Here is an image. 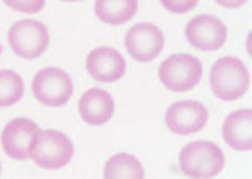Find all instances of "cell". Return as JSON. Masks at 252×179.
Segmentation results:
<instances>
[{
  "label": "cell",
  "mask_w": 252,
  "mask_h": 179,
  "mask_svg": "<svg viewBox=\"0 0 252 179\" xmlns=\"http://www.w3.org/2000/svg\"><path fill=\"white\" fill-rule=\"evenodd\" d=\"M251 84L249 69L237 57H222L210 71V89L214 96L227 102L237 101L246 94Z\"/></svg>",
  "instance_id": "cell-1"
},
{
  "label": "cell",
  "mask_w": 252,
  "mask_h": 179,
  "mask_svg": "<svg viewBox=\"0 0 252 179\" xmlns=\"http://www.w3.org/2000/svg\"><path fill=\"white\" fill-rule=\"evenodd\" d=\"M180 171L189 178L207 179L215 178L223 169L225 157L215 142L195 141L187 144L178 157Z\"/></svg>",
  "instance_id": "cell-2"
},
{
  "label": "cell",
  "mask_w": 252,
  "mask_h": 179,
  "mask_svg": "<svg viewBox=\"0 0 252 179\" xmlns=\"http://www.w3.org/2000/svg\"><path fill=\"white\" fill-rule=\"evenodd\" d=\"M202 62L189 54H173L158 67V77L168 91L187 92L202 80Z\"/></svg>",
  "instance_id": "cell-3"
},
{
  "label": "cell",
  "mask_w": 252,
  "mask_h": 179,
  "mask_svg": "<svg viewBox=\"0 0 252 179\" xmlns=\"http://www.w3.org/2000/svg\"><path fill=\"white\" fill-rule=\"evenodd\" d=\"M9 44L15 55L22 59H37L49 46V30L39 20H19L9 28Z\"/></svg>",
  "instance_id": "cell-4"
},
{
  "label": "cell",
  "mask_w": 252,
  "mask_h": 179,
  "mask_svg": "<svg viewBox=\"0 0 252 179\" xmlns=\"http://www.w3.org/2000/svg\"><path fill=\"white\" fill-rule=\"evenodd\" d=\"M32 94L47 107H59L71 99L72 80L63 69L46 67L32 79Z\"/></svg>",
  "instance_id": "cell-5"
},
{
  "label": "cell",
  "mask_w": 252,
  "mask_h": 179,
  "mask_svg": "<svg viewBox=\"0 0 252 179\" xmlns=\"http://www.w3.org/2000/svg\"><path fill=\"white\" fill-rule=\"evenodd\" d=\"M72 154H74V146L66 134L56 129H46L40 132L31 157L39 168L54 171L67 166V162L72 159Z\"/></svg>",
  "instance_id": "cell-6"
},
{
  "label": "cell",
  "mask_w": 252,
  "mask_h": 179,
  "mask_svg": "<svg viewBox=\"0 0 252 179\" xmlns=\"http://www.w3.org/2000/svg\"><path fill=\"white\" fill-rule=\"evenodd\" d=\"M40 132H42L40 128L31 119H26V117L12 119L2 131L3 153L17 161L29 159L35 149Z\"/></svg>",
  "instance_id": "cell-7"
},
{
  "label": "cell",
  "mask_w": 252,
  "mask_h": 179,
  "mask_svg": "<svg viewBox=\"0 0 252 179\" xmlns=\"http://www.w3.org/2000/svg\"><path fill=\"white\" fill-rule=\"evenodd\" d=\"M165 39L161 30L152 22H140L125 35V47L138 62H152L160 55Z\"/></svg>",
  "instance_id": "cell-8"
},
{
  "label": "cell",
  "mask_w": 252,
  "mask_h": 179,
  "mask_svg": "<svg viewBox=\"0 0 252 179\" xmlns=\"http://www.w3.org/2000/svg\"><path fill=\"white\" fill-rule=\"evenodd\" d=\"M185 37L198 51H219L227 40V27L214 15H197L187 24Z\"/></svg>",
  "instance_id": "cell-9"
},
{
  "label": "cell",
  "mask_w": 252,
  "mask_h": 179,
  "mask_svg": "<svg viewBox=\"0 0 252 179\" xmlns=\"http://www.w3.org/2000/svg\"><path fill=\"white\" fill-rule=\"evenodd\" d=\"M209 112L198 101H178L166 109V128L178 136L195 134L205 128Z\"/></svg>",
  "instance_id": "cell-10"
},
{
  "label": "cell",
  "mask_w": 252,
  "mask_h": 179,
  "mask_svg": "<svg viewBox=\"0 0 252 179\" xmlns=\"http://www.w3.org/2000/svg\"><path fill=\"white\" fill-rule=\"evenodd\" d=\"M88 74L97 82H116L126 72L123 55L113 47H97L86 57Z\"/></svg>",
  "instance_id": "cell-11"
},
{
  "label": "cell",
  "mask_w": 252,
  "mask_h": 179,
  "mask_svg": "<svg viewBox=\"0 0 252 179\" xmlns=\"http://www.w3.org/2000/svg\"><path fill=\"white\" fill-rule=\"evenodd\" d=\"M79 116L89 126H103L115 112V101L103 89H89L84 92L78 104Z\"/></svg>",
  "instance_id": "cell-12"
},
{
  "label": "cell",
  "mask_w": 252,
  "mask_h": 179,
  "mask_svg": "<svg viewBox=\"0 0 252 179\" xmlns=\"http://www.w3.org/2000/svg\"><path fill=\"white\" fill-rule=\"evenodd\" d=\"M222 137L229 148L235 151L252 149V111L239 109L225 117L222 126Z\"/></svg>",
  "instance_id": "cell-13"
},
{
  "label": "cell",
  "mask_w": 252,
  "mask_h": 179,
  "mask_svg": "<svg viewBox=\"0 0 252 179\" xmlns=\"http://www.w3.org/2000/svg\"><path fill=\"white\" fill-rule=\"evenodd\" d=\"M138 12V0H96L94 14L108 26L129 22Z\"/></svg>",
  "instance_id": "cell-14"
},
{
  "label": "cell",
  "mask_w": 252,
  "mask_h": 179,
  "mask_svg": "<svg viewBox=\"0 0 252 179\" xmlns=\"http://www.w3.org/2000/svg\"><path fill=\"white\" fill-rule=\"evenodd\" d=\"M104 179H143L145 169L135 156L128 153L115 154L108 159L103 171Z\"/></svg>",
  "instance_id": "cell-15"
},
{
  "label": "cell",
  "mask_w": 252,
  "mask_h": 179,
  "mask_svg": "<svg viewBox=\"0 0 252 179\" xmlns=\"http://www.w3.org/2000/svg\"><path fill=\"white\" fill-rule=\"evenodd\" d=\"M24 96V80L14 71H0V107L17 104Z\"/></svg>",
  "instance_id": "cell-16"
},
{
  "label": "cell",
  "mask_w": 252,
  "mask_h": 179,
  "mask_svg": "<svg viewBox=\"0 0 252 179\" xmlns=\"http://www.w3.org/2000/svg\"><path fill=\"white\" fill-rule=\"evenodd\" d=\"M2 2L22 14H37L46 5V0H2Z\"/></svg>",
  "instance_id": "cell-17"
},
{
  "label": "cell",
  "mask_w": 252,
  "mask_h": 179,
  "mask_svg": "<svg viewBox=\"0 0 252 179\" xmlns=\"http://www.w3.org/2000/svg\"><path fill=\"white\" fill-rule=\"evenodd\" d=\"M165 10L172 14H187L197 7L198 0H160Z\"/></svg>",
  "instance_id": "cell-18"
},
{
  "label": "cell",
  "mask_w": 252,
  "mask_h": 179,
  "mask_svg": "<svg viewBox=\"0 0 252 179\" xmlns=\"http://www.w3.org/2000/svg\"><path fill=\"white\" fill-rule=\"evenodd\" d=\"M215 2H217L219 5L225 7V9H239V7H242L247 0H215Z\"/></svg>",
  "instance_id": "cell-19"
},
{
  "label": "cell",
  "mask_w": 252,
  "mask_h": 179,
  "mask_svg": "<svg viewBox=\"0 0 252 179\" xmlns=\"http://www.w3.org/2000/svg\"><path fill=\"white\" fill-rule=\"evenodd\" d=\"M63 2H81V0H63Z\"/></svg>",
  "instance_id": "cell-20"
},
{
  "label": "cell",
  "mask_w": 252,
  "mask_h": 179,
  "mask_svg": "<svg viewBox=\"0 0 252 179\" xmlns=\"http://www.w3.org/2000/svg\"><path fill=\"white\" fill-rule=\"evenodd\" d=\"M0 54H2V46H0Z\"/></svg>",
  "instance_id": "cell-21"
},
{
  "label": "cell",
  "mask_w": 252,
  "mask_h": 179,
  "mask_svg": "<svg viewBox=\"0 0 252 179\" xmlns=\"http://www.w3.org/2000/svg\"><path fill=\"white\" fill-rule=\"evenodd\" d=\"M0 173H2V168H0Z\"/></svg>",
  "instance_id": "cell-22"
}]
</instances>
